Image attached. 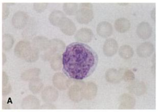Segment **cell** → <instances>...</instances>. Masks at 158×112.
Wrapping results in <instances>:
<instances>
[{
	"label": "cell",
	"instance_id": "7",
	"mask_svg": "<svg viewBox=\"0 0 158 112\" xmlns=\"http://www.w3.org/2000/svg\"><path fill=\"white\" fill-rule=\"evenodd\" d=\"M53 84L55 87L59 90H63L69 87L71 80L67 79L62 73H56L53 77Z\"/></svg>",
	"mask_w": 158,
	"mask_h": 112
},
{
	"label": "cell",
	"instance_id": "36",
	"mask_svg": "<svg viewBox=\"0 0 158 112\" xmlns=\"http://www.w3.org/2000/svg\"><path fill=\"white\" fill-rule=\"evenodd\" d=\"M2 59H3V60H2V61H3V64L4 65L5 62L6 61V55L4 53H2Z\"/></svg>",
	"mask_w": 158,
	"mask_h": 112
},
{
	"label": "cell",
	"instance_id": "32",
	"mask_svg": "<svg viewBox=\"0 0 158 112\" xmlns=\"http://www.w3.org/2000/svg\"><path fill=\"white\" fill-rule=\"evenodd\" d=\"M11 90V88L10 85L9 84H8L5 87H2V95L3 96L7 95L10 92Z\"/></svg>",
	"mask_w": 158,
	"mask_h": 112
},
{
	"label": "cell",
	"instance_id": "11",
	"mask_svg": "<svg viewBox=\"0 0 158 112\" xmlns=\"http://www.w3.org/2000/svg\"><path fill=\"white\" fill-rule=\"evenodd\" d=\"M137 33L140 39H147L152 35V27L148 23L142 22L137 26Z\"/></svg>",
	"mask_w": 158,
	"mask_h": 112
},
{
	"label": "cell",
	"instance_id": "28",
	"mask_svg": "<svg viewBox=\"0 0 158 112\" xmlns=\"http://www.w3.org/2000/svg\"><path fill=\"white\" fill-rule=\"evenodd\" d=\"M78 4L76 3H65L63 5V10L69 15L76 14L77 11Z\"/></svg>",
	"mask_w": 158,
	"mask_h": 112
},
{
	"label": "cell",
	"instance_id": "12",
	"mask_svg": "<svg viewBox=\"0 0 158 112\" xmlns=\"http://www.w3.org/2000/svg\"><path fill=\"white\" fill-rule=\"evenodd\" d=\"M118 44L114 39H109L105 42L103 46V52L107 56H112L117 53Z\"/></svg>",
	"mask_w": 158,
	"mask_h": 112
},
{
	"label": "cell",
	"instance_id": "37",
	"mask_svg": "<svg viewBox=\"0 0 158 112\" xmlns=\"http://www.w3.org/2000/svg\"><path fill=\"white\" fill-rule=\"evenodd\" d=\"M155 9H154V10H153V11H152V15H152V18L154 19V21H155Z\"/></svg>",
	"mask_w": 158,
	"mask_h": 112
},
{
	"label": "cell",
	"instance_id": "10",
	"mask_svg": "<svg viewBox=\"0 0 158 112\" xmlns=\"http://www.w3.org/2000/svg\"><path fill=\"white\" fill-rule=\"evenodd\" d=\"M119 109H130L135 104V99L133 96L128 94H122L119 98Z\"/></svg>",
	"mask_w": 158,
	"mask_h": 112
},
{
	"label": "cell",
	"instance_id": "31",
	"mask_svg": "<svg viewBox=\"0 0 158 112\" xmlns=\"http://www.w3.org/2000/svg\"><path fill=\"white\" fill-rule=\"evenodd\" d=\"M2 9H3L2 10V19L4 20L7 18L9 13V9L6 6V3L3 4Z\"/></svg>",
	"mask_w": 158,
	"mask_h": 112
},
{
	"label": "cell",
	"instance_id": "1",
	"mask_svg": "<svg viewBox=\"0 0 158 112\" xmlns=\"http://www.w3.org/2000/svg\"><path fill=\"white\" fill-rule=\"evenodd\" d=\"M98 62L96 52L91 47L82 43H72L63 54V71L70 79L81 80L94 72Z\"/></svg>",
	"mask_w": 158,
	"mask_h": 112
},
{
	"label": "cell",
	"instance_id": "4",
	"mask_svg": "<svg viewBox=\"0 0 158 112\" xmlns=\"http://www.w3.org/2000/svg\"><path fill=\"white\" fill-rule=\"evenodd\" d=\"M65 47V44L61 40L54 39L49 40L47 52L45 54L46 57L51 59L54 55L57 54H60L64 50Z\"/></svg>",
	"mask_w": 158,
	"mask_h": 112
},
{
	"label": "cell",
	"instance_id": "14",
	"mask_svg": "<svg viewBox=\"0 0 158 112\" xmlns=\"http://www.w3.org/2000/svg\"><path fill=\"white\" fill-rule=\"evenodd\" d=\"M154 51L153 44L149 42L143 43L137 48L138 55L140 57L147 58L152 54Z\"/></svg>",
	"mask_w": 158,
	"mask_h": 112
},
{
	"label": "cell",
	"instance_id": "6",
	"mask_svg": "<svg viewBox=\"0 0 158 112\" xmlns=\"http://www.w3.org/2000/svg\"><path fill=\"white\" fill-rule=\"evenodd\" d=\"M59 27L65 35L72 36L76 31V27L72 20L65 17L63 18L59 24Z\"/></svg>",
	"mask_w": 158,
	"mask_h": 112
},
{
	"label": "cell",
	"instance_id": "21",
	"mask_svg": "<svg viewBox=\"0 0 158 112\" xmlns=\"http://www.w3.org/2000/svg\"><path fill=\"white\" fill-rule=\"evenodd\" d=\"M33 45L38 50H47L48 49V43L47 38L42 36H38L33 40Z\"/></svg>",
	"mask_w": 158,
	"mask_h": 112
},
{
	"label": "cell",
	"instance_id": "30",
	"mask_svg": "<svg viewBox=\"0 0 158 112\" xmlns=\"http://www.w3.org/2000/svg\"><path fill=\"white\" fill-rule=\"evenodd\" d=\"M123 78L126 81H131L135 79L134 74L130 70H127L124 73V75H123Z\"/></svg>",
	"mask_w": 158,
	"mask_h": 112
},
{
	"label": "cell",
	"instance_id": "33",
	"mask_svg": "<svg viewBox=\"0 0 158 112\" xmlns=\"http://www.w3.org/2000/svg\"><path fill=\"white\" fill-rule=\"evenodd\" d=\"M8 82V77L6 73L3 72L2 74V87L7 85Z\"/></svg>",
	"mask_w": 158,
	"mask_h": 112
},
{
	"label": "cell",
	"instance_id": "26",
	"mask_svg": "<svg viewBox=\"0 0 158 112\" xmlns=\"http://www.w3.org/2000/svg\"><path fill=\"white\" fill-rule=\"evenodd\" d=\"M62 64V59L60 54L55 55L51 58V66L54 71L60 70L61 68Z\"/></svg>",
	"mask_w": 158,
	"mask_h": 112
},
{
	"label": "cell",
	"instance_id": "24",
	"mask_svg": "<svg viewBox=\"0 0 158 112\" xmlns=\"http://www.w3.org/2000/svg\"><path fill=\"white\" fill-rule=\"evenodd\" d=\"M119 53L123 59H128L133 56L134 51L132 47L130 46L124 45L120 47Z\"/></svg>",
	"mask_w": 158,
	"mask_h": 112
},
{
	"label": "cell",
	"instance_id": "19",
	"mask_svg": "<svg viewBox=\"0 0 158 112\" xmlns=\"http://www.w3.org/2000/svg\"><path fill=\"white\" fill-rule=\"evenodd\" d=\"M123 77L122 73L115 69H109L106 73V80L109 83H118L121 81Z\"/></svg>",
	"mask_w": 158,
	"mask_h": 112
},
{
	"label": "cell",
	"instance_id": "2",
	"mask_svg": "<svg viewBox=\"0 0 158 112\" xmlns=\"http://www.w3.org/2000/svg\"><path fill=\"white\" fill-rule=\"evenodd\" d=\"M14 52L17 57L29 63L35 62L39 58L38 49L27 41L19 42L15 47Z\"/></svg>",
	"mask_w": 158,
	"mask_h": 112
},
{
	"label": "cell",
	"instance_id": "20",
	"mask_svg": "<svg viewBox=\"0 0 158 112\" xmlns=\"http://www.w3.org/2000/svg\"><path fill=\"white\" fill-rule=\"evenodd\" d=\"M131 23L126 18H121L118 19L114 23V27L117 31L121 33L127 31L131 27Z\"/></svg>",
	"mask_w": 158,
	"mask_h": 112
},
{
	"label": "cell",
	"instance_id": "15",
	"mask_svg": "<svg viewBox=\"0 0 158 112\" xmlns=\"http://www.w3.org/2000/svg\"><path fill=\"white\" fill-rule=\"evenodd\" d=\"M94 34L91 30L86 28H82L76 34V40L85 43L90 42L92 39Z\"/></svg>",
	"mask_w": 158,
	"mask_h": 112
},
{
	"label": "cell",
	"instance_id": "9",
	"mask_svg": "<svg viewBox=\"0 0 158 112\" xmlns=\"http://www.w3.org/2000/svg\"><path fill=\"white\" fill-rule=\"evenodd\" d=\"M59 93L56 89L51 86H48L43 90L42 97L44 102H52L57 99Z\"/></svg>",
	"mask_w": 158,
	"mask_h": 112
},
{
	"label": "cell",
	"instance_id": "13",
	"mask_svg": "<svg viewBox=\"0 0 158 112\" xmlns=\"http://www.w3.org/2000/svg\"><path fill=\"white\" fill-rule=\"evenodd\" d=\"M83 98L85 99L88 100L94 99L97 93L96 85L91 82L85 83L83 86Z\"/></svg>",
	"mask_w": 158,
	"mask_h": 112
},
{
	"label": "cell",
	"instance_id": "29",
	"mask_svg": "<svg viewBox=\"0 0 158 112\" xmlns=\"http://www.w3.org/2000/svg\"><path fill=\"white\" fill-rule=\"evenodd\" d=\"M48 5L47 3H35L34 4L33 8L36 12L41 13L46 9Z\"/></svg>",
	"mask_w": 158,
	"mask_h": 112
},
{
	"label": "cell",
	"instance_id": "27",
	"mask_svg": "<svg viewBox=\"0 0 158 112\" xmlns=\"http://www.w3.org/2000/svg\"><path fill=\"white\" fill-rule=\"evenodd\" d=\"M14 44L13 37L9 34L4 35L2 37V48L5 51L10 50Z\"/></svg>",
	"mask_w": 158,
	"mask_h": 112
},
{
	"label": "cell",
	"instance_id": "8",
	"mask_svg": "<svg viewBox=\"0 0 158 112\" xmlns=\"http://www.w3.org/2000/svg\"><path fill=\"white\" fill-rule=\"evenodd\" d=\"M27 15L23 11H18L15 13L12 19V24L15 27L21 29L23 28L27 23Z\"/></svg>",
	"mask_w": 158,
	"mask_h": 112
},
{
	"label": "cell",
	"instance_id": "35",
	"mask_svg": "<svg viewBox=\"0 0 158 112\" xmlns=\"http://www.w3.org/2000/svg\"><path fill=\"white\" fill-rule=\"evenodd\" d=\"M92 7V5L90 3H85L81 4V8H87L91 9Z\"/></svg>",
	"mask_w": 158,
	"mask_h": 112
},
{
	"label": "cell",
	"instance_id": "18",
	"mask_svg": "<svg viewBox=\"0 0 158 112\" xmlns=\"http://www.w3.org/2000/svg\"><path fill=\"white\" fill-rule=\"evenodd\" d=\"M128 89L132 93L140 96L144 94L146 91L147 89L145 84L143 82L136 81L129 85Z\"/></svg>",
	"mask_w": 158,
	"mask_h": 112
},
{
	"label": "cell",
	"instance_id": "5",
	"mask_svg": "<svg viewBox=\"0 0 158 112\" xmlns=\"http://www.w3.org/2000/svg\"><path fill=\"white\" fill-rule=\"evenodd\" d=\"M94 15L91 9L87 8H81L76 13L77 21L80 23L87 24L94 18Z\"/></svg>",
	"mask_w": 158,
	"mask_h": 112
},
{
	"label": "cell",
	"instance_id": "25",
	"mask_svg": "<svg viewBox=\"0 0 158 112\" xmlns=\"http://www.w3.org/2000/svg\"><path fill=\"white\" fill-rule=\"evenodd\" d=\"M43 87L42 82L39 78H36L32 80L29 83L30 90L34 94H37L40 92Z\"/></svg>",
	"mask_w": 158,
	"mask_h": 112
},
{
	"label": "cell",
	"instance_id": "3",
	"mask_svg": "<svg viewBox=\"0 0 158 112\" xmlns=\"http://www.w3.org/2000/svg\"><path fill=\"white\" fill-rule=\"evenodd\" d=\"M85 83L80 80H71L68 93L71 100L75 102H79L82 100L83 98V90Z\"/></svg>",
	"mask_w": 158,
	"mask_h": 112
},
{
	"label": "cell",
	"instance_id": "22",
	"mask_svg": "<svg viewBox=\"0 0 158 112\" xmlns=\"http://www.w3.org/2000/svg\"><path fill=\"white\" fill-rule=\"evenodd\" d=\"M40 69L34 68L30 69L22 74L21 77L24 81H31L37 78L40 75Z\"/></svg>",
	"mask_w": 158,
	"mask_h": 112
},
{
	"label": "cell",
	"instance_id": "34",
	"mask_svg": "<svg viewBox=\"0 0 158 112\" xmlns=\"http://www.w3.org/2000/svg\"><path fill=\"white\" fill-rule=\"evenodd\" d=\"M55 106L54 105L50 104H47L44 105H43L42 106V109H55Z\"/></svg>",
	"mask_w": 158,
	"mask_h": 112
},
{
	"label": "cell",
	"instance_id": "17",
	"mask_svg": "<svg viewBox=\"0 0 158 112\" xmlns=\"http://www.w3.org/2000/svg\"><path fill=\"white\" fill-rule=\"evenodd\" d=\"M21 106L23 109H37L40 107V101L35 97L29 95L24 98L22 102Z\"/></svg>",
	"mask_w": 158,
	"mask_h": 112
},
{
	"label": "cell",
	"instance_id": "16",
	"mask_svg": "<svg viewBox=\"0 0 158 112\" xmlns=\"http://www.w3.org/2000/svg\"><path fill=\"white\" fill-rule=\"evenodd\" d=\"M97 31L98 34L101 37L107 38L113 33V27L110 23L103 21L97 26Z\"/></svg>",
	"mask_w": 158,
	"mask_h": 112
},
{
	"label": "cell",
	"instance_id": "23",
	"mask_svg": "<svg viewBox=\"0 0 158 112\" xmlns=\"http://www.w3.org/2000/svg\"><path fill=\"white\" fill-rule=\"evenodd\" d=\"M65 17V15L61 11L56 10L53 11L49 15L50 22L52 25L59 27V24L62 19Z\"/></svg>",
	"mask_w": 158,
	"mask_h": 112
}]
</instances>
